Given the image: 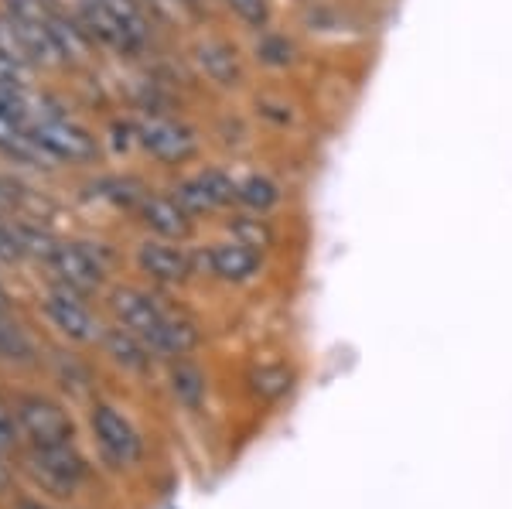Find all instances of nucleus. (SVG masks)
Instances as JSON below:
<instances>
[{
    "instance_id": "obj_1",
    "label": "nucleus",
    "mask_w": 512,
    "mask_h": 509,
    "mask_svg": "<svg viewBox=\"0 0 512 509\" xmlns=\"http://www.w3.org/2000/svg\"><path fill=\"white\" fill-rule=\"evenodd\" d=\"M110 308L123 328L147 342L154 356L181 359L198 346V328L192 318L164 308L154 294L137 291V287H117L110 294Z\"/></svg>"
},
{
    "instance_id": "obj_2",
    "label": "nucleus",
    "mask_w": 512,
    "mask_h": 509,
    "mask_svg": "<svg viewBox=\"0 0 512 509\" xmlns=\"http://www.w3.org/2000/svg\"><path fill=\"white\" fill-rule=\"evenodd\" d=\"M82 21L89 35L123 55L147 45V18L137 0H82Z\"/></svg>"
},
{
    "instance_id": "obj_3",
    "label": "nucleus",
    "mask_w": 512,
    "mask_h": 509,
    "mask_svg": "<svg viewBox=\"0 0 512 509\" xmlns=\"http://www.w3.org/2000/svg\"><path fill=\"white\" fill-rule=\"evenodd\" d=\"M24 465H28L31 479L45 492H55V496H76L82 489V482L89 479V465H86V458L79 455L76 441L28 448Z\"/></svg>"
},
{
    "instance_id": "obj_4",
    "label": "nucleus",
    "mask_w": 512,
    "mask_h": 509,
    "mask_svg": "<svg viewBox=\"0 0 512 509\" xmlns=\"http://www.w3.org/2000/svg\"><path fill=\"white\" fill-rule=\"evenodd\" d=\"M14 417H18V428L28 438L31 448L45 445H65V441L76 438V424L55 400L41 397V393H21L14 400Z\"/></svg>"
},
{
    "instance_id": "obj_5",
    "label": "nucleus",
    "mask_w": 512,
    "mask_h": 509,
    "mask_svg": "<svg viewBox=\"0 0 512 509\" xmlns=\"http://www.w3.org/2000/svg\"><path fill=\"white\" fill-rule=\"evenodd\" d=\"M89 424H93L99 451L113 469H134L144 462V438L113 404H93Z\"/></svg>"
},
{
    "instance_id": "obj_6",
    "label": "nucleus",
    "mask_w": 512,
    "mask_h": 509,
    "mask_svg": "<svg viewBox=\"0 0 512 509\" xmlns=\"http://www.w3.org/2000/svg\"><path fill=\"white\" fill-rule=\"evenodd\" d=\"M35 141L52 154V161H93L96 158V141L89 130H82L79 123L59 117V113H45L31 123Z\"/></svg>"
},
{
    "instance_id": "obj_7",
    "label": "nucleus",
    "mask_w": 512,
    "mask_h": 509,
    "mask_svg": "<svg viewBox=\"0 0 512 509\" xmlns=\"http://www.w3.org/2000/svg\"><path fill=\"white\" fill-rule=\"evenodd\" d=\"M137 141L147 154H154L164 164H181L198 151L195 134L178 120L168 117H144L137 123Z\"/></svg>"
},
{
    "instance_id": "obj_8",
    "label": "nucleus",
    "mask_w": 512,
    "mask_h": 509,
    "mask_svg": "<svg viewBox=\"0 0 512 509\" xmlns=\"http://www.w3.org/2000/svg\"><path fill=\"white\" fill-rule=\"evenodd\" d=\"M45 315L65 339L72 342H96L103 339V325L93 318V311L82 305V294L65 284H55V291L45 298Z\"/></svg>"
},
{
    "instance_id": "obj_9",
    "label": "nucleus",
    "mask_w": 512,
    "mask_h": 509,
    "mask_svg": "<svg viewBox=\"0 0 512 509\" xmlns=\"http://www.w3.org/2000/svg\"><path fill=\"white\" fill-rule=\"evenodd\" d=\"M48 267L55 270L59 284L72 287V291H79V294L96 291L106 274L103 264H99V257L86 243H59L52 253V260H48Z\"/></svg>"
},
{
    "instance_id": "obj_10",
    "label": "nucleus",
    "mask_w": 512,
    "mask_h": 509,
    "mask_svg": "<svg viewBox=\"0 0 512 509\" xmlns=\"http://www.w3.org/2000/svg\"><path fill=\"white\" fill-rule=\"evenodd\" d=\"M236 185L239 182H233L226 171L209 168V171H198L188 182H181L175 188V199L185 205L192 216H198V212H216L236 202Z\"/></svg>"
},
{
    "instance_id": "obj_11",
    "label": "nucleus",
    "mask_w": 512,
    "mask_h": 509,
    "mask_svg": "<svg viewBox=\"0 0 512 509\" xmlns=\"http://www.w3.org/2000/svg\"><path fill=\"white\" fill-rule=\"evenodd\" d=\"M202 264L212 277H219V281L243 284V281H250V277H256V270H260V250H253V246H246L239 240L212 243L209 250L202 253Z\"/></svg>"
},
{
    "instance_id": "obj_12",
    "label": "nucleus",
    "mask_w": 512,
    "mask_h": 509,
    "mask_svg": "<svg viewBox=\"0 0 512 509\" xmlns=\"http://www.w3.org/2000/svg\"><path fill=\"white\" fill-rule=\"evenodd\" d=\"M140 219L161 240H185L192 233V212L175 195H144L140 199Z\"/></svg>"
},
{
    "instance_id": "obj_13",
    "label": "nucleus",
    "mask_w": 512,
    "mask_h": 509,
    "mask_svg": "<svg viewBox=\"0 0 512 509\" xmlns=\"http://www.w3.org/2000/svg\"><path fill=\"white\" fill-rule=\"evenodd\" d=\"M137 264L144 274H151L154 281L161 284H185L188 277L195 274V260L188 257L185 250L178 246H168V243H158V240H147L144 246L137 250Z\"/></svg>"
},
{
    "instance_id": "obj_14",
    "label": "nucleus",
    "mask_w": 512,
    "mask_h": 509,
    "mask_svg": "<svg viewBox=\"0 0 512 509\" xmlns=\"http://www.w3.org/2000/svg\"><path fill=\"white\" fill-rule=\"evenodd\" d=\"M31 65L35 62H31L28 48H24L18 24H14L11 14H0V82H18V86H24Z\"/></svg>"
},
{
    "instance_id": "obj_15",
    "label": "nucleus",
    "mask_w": 512,
    "mask_h": 509,
    "mask_svg": "<svg viewBox=\"0 0 512 509\" xmlns=\"http://www.w3.org/2000/svg\"><path fill=\"white\" fill-rule=\"evenodd\" d=\"M103 349L110 352V359L130 373H151V356L154 352L147 349L144 339H137L130 328L123 325H113V328H103Z\"/></svg>"
},
{
    "instance_id": "obj_16",
    "label": "nucleus",
    "mask_w": 512,
    "mask_h": 509,
    "mask_svg": "<svg viewBox=\"0 0 512 509\" xmlns=\"http://www.w3.org/2000/svg\"><path fill=\"white\" fill-rule=\"evenodd\" d=\"M0 154H7V158H14L21 164H48L52 161V154L35 141V134H31L28 123L7 117V113H0Z\"/></svg>"
},
{
    "instance_id": "obj_17",
    "label": "nucleus",
    "mask_w": 512,
    "mask_h": 509,
    "mask_svg": "<svg viewBox=\"0 0 512 509\" xmlns=\"http://www.w3.org/2000/svg\"><path fill=\"white\" fill-rule=\"evenodd\" d=\"M195 62L216 86H236L239 76H243L236 52L229 45H222V41H202L195 48Z\"/></svg>"
},
{
    "instance_id": "obj_18",
    "label": "nucleus",
    "mask_w": 512,
    "mask_h": 509,
    "mask_svg": "<svg viewBox=\"0 0 512 509\" xmlns=\"http://www.w3.org/2000/svg\"><path fill=\"white\" fill-rule=\"evenodd\" d=\"M168 383H171V397H175L181 407L192 410V414L202 410L205 393H209V383H205V373L195 363H185V359H178V363L171 366Z\"/></svg>"
},
{
    "instance_id": "obj_19",
    "label": "nucleus",
    "mask_w": 512,
    "mask_h": 509,
    "mask_svg": "<svg viewBox=\"0 0 512 509\" xmlns=\"http://www.w3.org/2000/svg\"><path fill=\"white\" fill-rule=\"evenodd\" d=\"M236 202L253 212H270L280 202V188L267 175H250L236 185Z\"/></svg>"
},
{
    "instance_id": "obj_20",
    "label": "nucleus",
    "mask_w": 512,
    "mask_h": 509,
    "mask_svg": "<svg viewBox=\"0 0 512 509\" xmlns=\"http://www.w3.org/2000/svg\"><path fill=\"white\" fill-rule=\"evenodd\" d=\"M0 359L7 363H31L35 359V342L21 332L18 322L7 318V311H0Z\"/></svg>"
},
{
    "instance_id": "obj_21",
    "label": "nucleus",
    "mask_w": 512,
    "mask_h": 509,
    "mask_svg": "<svg viewBox=\"0 0 512 509\" xmlns=\"http://www.w3.org/2000/svg\"><path fill=\"white\" fill-rule=\"evenodd\" d=\"M291 380L294 376L287 373L284 366H260L250 373V390H253V397L274 404V400H280L287 390H291Z\"/></svg>"
},
{
    "instance_id": "obj_22",
    "label": "nucleus",
    "mask_w": 512,
    "mask_h": 509,
    "mask_svg": "<svg viewBox=\"0 0 512 509\" xmlns=\"http://www.w3.org/2000/svg\"><path fill=\"white\" fill-rule=\"evenodd\" d=\"M229 233H233V240L253 246V250H267V246L274 243V229L267 226V219L236 216L233 223H229Z\"/></svg>"
},
{
    "instance_id": "obj_23",
    "label": "nucleus",
    "mask_w": 512,
    "mask_h": 509,
    "mask_svg": "<svg viewBox=\"0 0 512 509\" xmlns=\"http://www.w3.org/2000/svg\"><path fill=\"white\" fill-rule=\"evenodd\" d=\"M7 14L21 21H52L55 0H7Z\"/></svg>"
},
{
    "instance_id": "obj_24",
    "label": "nucleus",
    "mask_w": 512,
    "mask_h": 509,
    "mask_svg": "<svg viewBox=\"0 0 512 509\" xmlns=\"http://www.w3.org/2000/svg\"><path fill=\"white\" fill-rule=\"evenodd\" d=\"M229 4V11L239 14L250 28H263L270 18V11H267V0H226Z\"/></svg>"
},
{
    "instance_id": "obj_25",
    "label": "nucleus",
    "mask_w": 512,
    "mask_h": 509,
    "mask_svg": "<svg viewBox=\"0 0 512 509\" xmlns=\"http://www.w3.org/2000/svg\"><path fill=\"white\" fill-rule=\"evenodd\" d=\"M21 438V428H18V417L11 414L4 404H0V455H7Z\"/></svg>"
},
{
    "instance_id": "obj_26",
    "label": "nucleus",
    "mask_w": 512,
    "mask_h": 509,
    "mask_svg": "<svg viewBox=\"0 0 512 509\" xmlns=\"http://www.w3.org/2000/svg\"><path fill=\"white\" fill-rule=\"evenodd\" d=\"M21 257H24V250L18 240V229L0 226V264H14V260H21Z\"/></svg>"
},
{
    "instance_id": "obj_27",
    "label": "nucleus",
    "mask_w": 512,
    "mask_h": 509,
    "mask_svg": "<svg viewBox=\"0 0 512 509\" xmlns=\"http://www.w3.org/2000/svg\"><path fill=\"white\" fill-rule=\"evenodd\" d=\"M18 205H21L18 185H11L7 178H0V212H14Z\"/></svg>"
},
{
    "instance_id": "obj_28",
    "label": "nucleus",
    "mask_w": 512,
    "mask_h": 509,
    "mask_svg": "<svg viewBox=\"0 0 512 509\" xmlns=\"http://www.w3.org/2000/svg\"><path fill=\"white\" fill-rule=\"evenodd\" d=\"M154 7H158L161 14H168V18H185L195 7V0H154Z\"/></svg>"
},
{
    "instance_id": "obj_29",
    "label": "nucleus",
    "mask_w": 512,
    "mask_h": 509,
    "mask_svg": "<svg viewBox=\"0 0 512 509\" xmlns=\"http://www.w3.org/2000/svg\"><path fill=\"white\" fill-rule=\"evenodd\" d=\"M14 509H48V506L45 503H35V499H21V503L14 506Z\"/></svg>"
},
{
    "instance_id": "obj_30",
    "label": "nucleus",
    "mask_w": 512,
    "mask_h": 509,
    "mask_svg": "<svg viewBox=\"0 0 512 509\" xmlns=\"http://www.w3.org/2000/svg\"><path fill=\"white\" fill-rule=\"evenodd\" d=\"M0 311H7V291L0 287Z\"/></svg>"
}]
</instances>
